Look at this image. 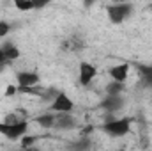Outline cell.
<instances>
[{"label": "cell", "mask_w": 152, "mask_h": 151, "mask_svg": "<svg viewBox=\"0 0 152 151\" xmlns=\"http://www.w3.org/2000/svg\"><path fill=\"white\" fill-rule=\"evenodd\" d=\"M131 130V117H120V119H110L103 124V132L112 137H124Z\"/></svg>", "instance_id": "cell-1"}, {"label": "cell", "mask_w": 152, "mask_h": 151, "mask_svg": "<svg viewBox=\"0 0 152 151\" xmlns=\"http://www.w3.org/2000/svg\"><path fill=\"white\" fill-rule=\"evenodd\" d=\"M108 18L112 23H122L131 13H133V4H126V2H118V4H112L106 7Z\"/></svg>", "instance_id": "cell-2"}, {"label": "cell", "mask_w": 152, "mask_h": 151, "mask_svg": "<svg viewBox=\"0 0 152 151\" xmlns=\"http://www.w3.org/2000/svg\"><path fill=\"white\" fill-rule=\"evenodd\" d=\"M27 130H28V123L27 121H18V123H12V124L0 123V133L5 135L11 141H16L20 137H23L27 133Z\"/></svg>", "instance_id": "cell-3"}, {"label": "cell", "mask_w": 152, "mask_h": 151, "mask_svg": "<svg viewBox=\"0 0 152 151\" xmlns=\"http://www.w3.org/2000/svg\"><path fill=\"white\" fill-rule=\"evenodd\" d=\"M73 100L66 94V93H58V96L51 101L50 110L51 112H58V114H69L73 110Z\"/></svg>", "instance_id": "cell-4"}, {"label": "cell", "mask_w": 152, "mask_h": 151, "mask_svg": "<svg viewBox=\"0 0 152 151\" xmlns=\"http://www.w3.org/2000/svg\"><path fill=\"white\" fill-rule=\"evenodd\" d=\"M97 75V70L94 64L90 62H80V84L81 85H88Z\"/></svg>", "instance_id": "cell-5"}, {"label": "cell", "mask_w": 152, "mask_h": 151, "mask_svg": "<svg viewBox=\"0 0 152 151\" xmlns=\"http://www.w3.org/2000/svg\"><path fill=\"white\" fill-rule=\"evenodd\" d=\"M16 80H18V87H34L39 84V75L34 73V71H20L16 75Z\"/></svg>", "instance_id": "cell-6"}, {"label": "cell", "mask_w": 152, "mask_h": 151, "mask_svg": "<svg viewBox=\"0 0 152 151\" xmlns=\"http://www.w3.org/2000/svg\"><path fill=\"white\" fill-rule=\"evenodd\" d=\"M124 107V100L122 96H106L101 101V109H104L106 112H117Z\"/></svg>", "instance_id": "cell-7"}, {"label": "cell", "mask_w": 152, "mask_h": 151, "mask_svg": "<svg viewBox=\"0 0 152 151\" xmlns=\"http://www.w3.org/2000/svg\"><path fill=\"white\" fill-rule=\"evenodd\" d=\"M129 75V64L124 62V64H118V66H113L110 70V76L113 78V82H118V84H124L126 78Z\"/></svg>", "instance_id": "cell-8"}, {"label": "cell", "mask_w": 152, "mask_h": 151, "mask_svg": "<svg viewBox=\"0 0 152 151\" xmlns=\"http://www.w3.org/2000/svg\"><path fill=\"white\" fill-rule=\"evenodd\" d=\"M75 117L71 114H55V128H60V130H71L75 126Z\"/></svg>", "instance_id": "cell-9"}, {"label": "cell", "mask_w": 152, "mask_h": 151, "mask_svg": "<svg viewBox=\"0 0 152 151\" xmlns=\"http://www.w3.org/2000/svg\"><path fill=\"white\" fill-rule=\"evenodd\" d=\"M2 52H4V57H5V61H7V62L16 61V59L20 57V50H18L12 43H5V44L2 46Z\"/></svg>", "instance_id": "cell-10"}, {"label": "cell", "mask_w": 152, "mask_h": 151, "mask_svg": "<svg viewBox=\"0 0 152 151\" xmlns=\"http://www.w3.org/2000/svg\"><path fill=\"white\" fill-rule=\"evenodd\" d=\"M136 70L140 71V75H142V80H143L145 87H152V66H142V64H138V66H136Z\"/></svg>", "instance_id": "cell-11"}, {"label": "cell", "mask_w": 152, "mask_h": 151, "mask_svg": "<svg viewBox=\"0 0 152 151\" xmlns=\"http://www.w3.org/2000/svg\"><path fill=\"white\" fill-rule=\"evenodd\" d=\"M37 124H41L42 128H51L53 124H55V114H50V112H46V114H41V115H37L36 119H34Z\"/></svg>", "instance_id": "cell-12"}, {"label": "cell", "mask_w": 152, "mask_h": 151, "mask_svg": "<svg viewBox=\"0 0 152 151\" xmlns=\"http://www.w3.org/2000/svg\"><path fill=\"white\" fill-rule=\"evenodd\" d=\"M90 146H92V142H90V139H81V141H76V142H71L69 146H67V151H88L90 150Z\"/></svg>", "instance_id": "cell-13"}, {"label": "cell", "mask_w": 152, "mask_h": 151, "mask_svg": "<svg viewBox=\"0 0 152 151\" xmlns=\"http://www.w3.org/2000/svg\"><path fill=\"white\" fill-rule=\"evenodd\" d=\"M122 91H124V85L118 84V82H112V84H108V87H106L108 96H120Z\"/></svg>", "instance_id": "cell-14"}, {"label": "cell", "mask_w": 152, "mask_h": 151, "mask_svg": "<svg viewBox=\"0 0 152 151\" xmlns=\"http://www.w3.org/2000/svg\"><path fill=\"white\" fill-rule=\"evenodd\" d=\"M14 5L20 11H30V9H34V2H30V0H16Z\"/></svg>", "instance_id": "cell-15"}, {"label": "cell", "mask_w": 152, "mask_h": 151, "mask_svg": "<svg viewBox=\"0 0 152 151\" xmlns=\"http://www.w3.org/2000/svg\"><path fill=\"white\" fill-rule=\"evenodd\" d=\"M36 142V137H21V150L25 148H32Z\"/></svg>", "instance_id": "cell-16"}, {"label": "cell", "mask_w": 152, "mask_h": 151, "mask_svg": "<svg viewBox=\"0 0 152 151\" xmlns=\"http://www.w3.org/2000/svg\"><path fill=\"white\" fill-rule=\"evenodd\" d=\"M11 30V25L7 21H0V38H5Z\"/></svg>", "instance_id": "cell-17"}, {"label": "cell", "mask_w": 152, "mask_h": 151, "mask_svg": "<svg viewBox=\"0 0 152 151\" xmlns=\"http://www.w3.org/2000/svg\"><path fill=\"white\" fill-rule=\"evenodd\" d=\"M14 93H16V87H14V85H9V87H7V91H5V94H7V96H12Z\"/></svg>", "instance_id": "cell-18"}, {"label": "cell", "mask_w": 152, "mask_h": 151, "mask_svg": "<svg viewBox=\"0 0 152 151\" xmlns=\"http://www.w3.org/2000/svg\"><path fill=\"white\" fill-rule=\"evenodd\" d=\"M44 5H46V2H34V9H41Z\"/></svg>", "instance_id": "cell-19"}, {"label": "cell", "mask_w": 152, "mask_h": 151, "mask_svg": "<svg viewBox=\"0 0 152 151\" xmlns=\"http://www.w3.org/2000/svg\"><path fill=\"white\" fill-rule=\"evenodd\" d=\"M0 62H7V61H5V57H4V52H2V48H0Z\"/></svg>", "instance_id": "cell-20"}, {"label": "cell", "mask_w": 152, "mask_h": 151, "mask_svg": "<svg viewBox=\"0 0 152 151\" xmlns=\"http://www.w3.org/2000/svg\"><path fill=\"white\" fill-rule=\"evenodd\" d=\"M20 151H39L37 148H34V146H32V148H25V150H20Z\"/></svg>", "instance_id": "cell-21"}, {"label": "cell", "mask_w": 152, "mask_h": 151, "mask_svg": "<svg viewBox=\"0 0 152 151\" xmlns=\"http://www.w3.org/2000/svg\"><path fill=\"white\" fill-rule=\"evenodd\" d=\"M5 66H7V62H0V73H2V70H4Z\"/></svg>", "instance_id": "cell-22"}, {"label": "cell", "mask_w": 152, "mask_h": 151, "mask_svg": "<svg viewBox=\"0 0 152 151\" xmlns=\"http://www.w3.org/2000/svg\"><path fill=\"white\" fill-rule=\"evenodd\" d=\"M149 11H152V4H149Z\"/></svg>", "instance_id": "cell-23"}, {"label": "cell", "mask_w": 152, "mask_h": 151, "mask_svg": "<svg viewBox=\"0 0 152 151\" xmlns=\"http://www.w3.org/2000/svg\"><path fill=\"white\" fill-rule=\"evenodd\" d=\"M115 151H126V150H115Z\"/></svg>", "instance_id": "cell-24"}]
</instances>
